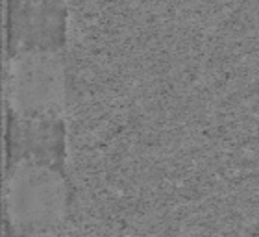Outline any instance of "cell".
Here are the masks:
<instances>
[{"instance_id":"cell-1","label":"cell","mask_w":259,"mask_h":237,"mask_svg":"<svg viewBox=\"0 0 259 237\" xmlns=\"http://www.w3.org/2000/svg\"><path fill=\"white\" fill-rule=\"evenodd\" d=\"M69 211L70 185L63 169L28 160L8 165V237H61Z\"/></svg>"},{"instance_id":"cell-2","label":"cell","mask_w":259,"mask_h":237,"mask_svg":"<svg viewBox=\"0 0 259 237\" xmlns=\"http://www.w3.org/2000/svg\"><path fill=\"white\" fill-rule=\"evenodd\" d=\"M6 98L13 117L65 118L69 108V59L65 50L10 54Z\"/></svg>"},{"instance_id":"cell-3","label":"cell","mask_w":259,"mask_h":237,"mask_svg":"<svg viewBox=\"0 0 259 237\" xmlns=\"http://www.w3.org/2000/svg\"><path fill=\"white\" fill-rule=\"evenodd\" d=\"M10 54L24 50H65L67 0H8Z\"/></svg>"},{"instance_id":"cell-4","label":"cell","mask_w":259,"mask_h":237,"mask_svg":"<svg viewBox=\"0 0 259 237\" xmlns=\"http://www.w3.org/2000/svg\"><path fill=\"white\" fill-rule=\"evenodd\" d=\"M65 118H19L10 115L8 165L39 162L65 167Z\"/></svg>"},{"instance_id":"cell-5","label":"cell","mask_w":259,"mask_h":237,"mask_svg":"<svg viewBox=\"0 0 259 237\" xmlns=\"http://www.w3.org/2000/svg\"><path fill=\"white\" fill-rule=\"evenodd\" d=\"M61 237H63V235H61Z\"/></svg>"}]
</instances>
